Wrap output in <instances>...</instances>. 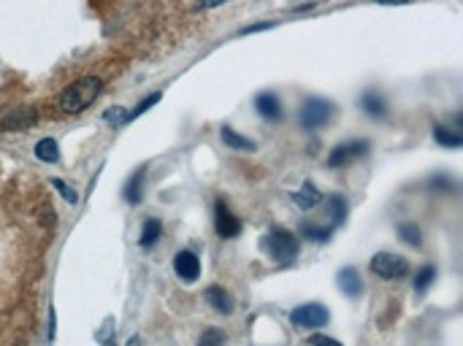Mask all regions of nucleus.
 Returning <instances> with one entry per match:
<instances>
[{"label": "nucleus", "instance_id": "1", "mask_svg": "<svg viewBox=\"0 0 463 346\" xmlns=\"http://www.w3.org/2000/svg\"><path fill=\"white\" fill-rule=\"evenodd\" d=\"M98 95H100V79L84 76V79L73 81V84L60 95V108L65 114H79V111H84L87 106H93Z\"/></svg>", "mask_w": 463, "mask_h": 346}, {"label": "nucleus", "instance_id": "2", "mask_svg": "<svg viewBox=\"0 0 463 346\" xmlns=\"http://www.w3.org/2000/svg\"><path fill=\"white\" fill-rule=\"evenodd\" d=\"M266 249L271 254V260H277L279 265H287V262H293L296 257H298V238L290 233V230H284V227H274L269 236H266Z\"/></svg>", "mask_w": 463, "mask_h": 346}, {"label": "nucleus", "instance_id": "3", "mask_svg": "<svg viewBox=\"0 0 463 346\" xmlns=\"http://www.w3.org/2000/svg\"><path fill=\"white\" fill-rule=\"evenodd\" d=\"M331 114H334V103H328L323 97H311V100H307L301 106L298 122H301L304 130H317V127H323L331 119Z\"/></svg>", "mask_w": 463, "mask_h": 346}, {"label": "nucleus", "instance_id": "4", "mask_svg": "<svg viewBox=\"0 0 463 346\" xmlns=\"http://www.w3.org/2000/svg\"><path fill=\"white\" fill-rule=\"evenodd\" d=\"M371 271L382 279H403L409 273V260L401 257V254H390V252H379L374 254L371 260Z\"/></svg>", "mask_w": 463, "mask_h": 346}, {"label": "nucleus", "instance_id": "5", "mask_svg": "<svg viewBox=\"0 0 463 346\" xmlns=\"http://www.w3.org/2000/svg\"><path fill=\"white\" fill-rule=\"evenodd\" d=\"M328 319H331V314H328V309L323 303H304V306H298V309L290 311V322L296 327H309V330L325 327Z\"/></svg>", "mask_w": 463, "mask_h": 346}, {"label": "nucleus", "instance_id": "6", "mask_svg": "<svg viewBox=\"0 0 463 346\" xmlns=\"http://www.w3.org/2000/svg\"><path fill=\"white\" fill-rule=\"evenodd\" d=\"M366 152H369V141H347V144H339V146L331 152L328 165H331V168H341V165H347V162H352V160H361Z\"/></svg>", "mask_w": 463, "mask_h": 346}, {"label": "nucleus", "instance_id": "7", "mask_svg": "<svg viewBox=\"0 0 463 346\" xmlns=\"http://www.w3.org/2000/svg\"><path fill=\"white\" fill-rule=\"evenodd\" d=\"M174 271H176V276L185 284L198 282V276H201V260H198V254L190 252V249H182V252L174 257Z\"/></svg>", "mask_w": 463, "mask_h": 346}, {"label": "nucleus", "instance_id": "8", "mask_svg": "<svg viewBox=\"0 0 463 346\" xmlns=\"http://www.w3.org/2000/svg\"><path fill=\"white\" fill-rule=\"evenodd\" d=\"M215 227H217V236L219 238H233L242 233V222L239 217H233V211L219 200L215 209Z\"/></svg>", "mask_w": 463, "mask_h": 346}, {"label": "nucleus", "instance_id": "9", "mask_svg": "<svg viewBox=\"0 0 463 346\" xmlns=\"http://www.w3.org/2000/svg\"><path fill=\"white\" fill-rule=\"evenodd\" d=\"M336 284L339 289L347 295V298H361L363 295V279L355 268H341L339 276H336Z\"/></svg>", "mask_w": 463, "mask_h": 346}, {"label": "nucleus", "instance_id": "10", "mask_svg": "<svg viewBox=\"0 0 463 346\" xmlns=\"http://www.w3.org/2000/svg\"><path fill=\"white\" fill-rule=\"evenodd\" d=\"M293 203L298 206V209H304V211H309V209H314V206H320V200H323V195H320V189L314 187L311 182H304V187L296 189L293 195Z\"/></svg>", "mask_w": 463, "mask_h": 346}, {"label": "nucleus", "instance_id": "11", "mask_svg": "<svg viewBox=\"0 0 463 346\" xmlns=\"http://www.w3.org/2000/svg\"><path fill=\"white\" fill-rule=\"evenodd\" d=\"M255 108H257V114L260 117H266V119H279L282 117V106H279V97L274 93H260L255 97Z\"/></svg>", "mask_w": 463, "mask_h": 346}, {"label": "nucleus", "instance_id": "12", "mask_svg": "<svg viewBox=\"0 0 463 346\" xmlns=\"http://www.w3.org/2000/svg\"><path fill=\"white\" fill-rule=\"evenodd\" d=\"M206 303H212V309L219 311V314H230L233 311V298L222 287H209L206 289Z\"/></svg>", "mask_w": 463, "mask_h": 346}, {"label": "nucleus", "instance_id": "13", "mask_svg": "<svg viewBox=\"0 0 463 346\" xmlns=\"http://www.w3.org/2000/svg\"><path fill=\"white\" fill-rule=\"evenodd\" d=\"M35 122V111L33 108H17L14 114H8L6 119H3V127L6 130H25V127H30Z\"/></svg>", "mask_w": 463, "mask_h": 346}, {"label": "nucleus", "instance_id": "14", "mask_svg": "<svg viewBox=\"0 0 463 346\" xmlns=\"http://www.w3.org/2000/svg\"><path fill=\"white\" fill-rule=\"evenodd\" d=\"M361 106L366 108V114H371V117H385V114H388V106H385L382 95H376L374 90L363 93V97H361Z\"/></svg>", "mask_w": 463, "mask_h": 346}, {"label": "nucleus", "instance_id": "15", "mask_svg": "<svg viewBox=\"0 0 463 346\" xmlns=\"http://www.w3.org/2000/svg\"><path fill=\"white\" fill-rule=\"evenodd\" d=\"M433 138H436V144L450 146V149H458V146L463 144V138L458 130H450V127H442V125L433 127Z\"/></svg>", "mask_w": 463, "mask_h": 346}, {"label": "nucleus", "instance_id": "16", "mask_svg": "<svg viewBox=\"0 0 463 346\" xmlns=\"http://www.w3.org/2000/svg\"><path fill=\"white\" fill-rule=\"evenodd\" d=\"M35 157L41 160V162H57V160H60L57 141H52V138H44V141H38V144H35Z\"/></svg>", "mask_w": 463, "mask_h": 346}, {"label": "nucleus", "instance_id": "17", "mask_svg": "<svg viewBox=\"0 0 463 346\" xmlns=\"http://www.w3.org/2000/svg\"><path fill=\"white\" fill-rule=\"evenodd\" d=\"M141 192H144V173L138 171V173H133L130 182L125 184V200H127V203H138V200H141Z\"/></svg>", "mask_w": 463, "mask_h": 346}, {"label": "nucleus", "instance_id": "18", "mask_svg": "<svg viewBox=\"0 0 463 346\" xmlns=\"http://www.w3.org/2000/svg\"><path fill=\"white\" fill-rule=\"evenodd\" d=\"M222 141L230 146V149H255V141H249L244 135H239L236 130H230V127H222Z\"/></svg>", "mask_w": 463, "mask_h": 346}, {"label": "nucleus", "instance_id": "19", "mask_svg": "<svg viewBox=\"0 0 463 346\" xmlns=\"http://www.w3.org/2000/svg\"><path fill=\"white\" fill-rule=\"evenodd\" d=\"M160 233H163V224L157 220H147L144 222V230H141V238H138V244L144 247V249H149L154 241L160 238Z\"/></svg>", "mask_w": 463, "mask_h": 346}, {"label": "nucleus", "instance_id": "20", "mask_svg": "<svg viewBox=\"0 0 463 346\" xmlns=\"http://www.w3.org/2000/svg\"><path fill=\"white\" fill-rule=\"evenodd\" d=\"M399 236H401L409 247H420V244H423V233H420V227H417V224H412V222H403V224H399Z\"/></svg>", "mask_w": 463, "mask_h": 346}, {"label": "nucleus", "instance_id": "21", "mask_svg": "<svg viewBox=\"0 0 463 346\" xmlns=\"http://www.w3.org/2000/svg\"><path fill=\"white\" fill-rule=\"evenodd\" d=\"M301 233L311 241H328L331 238V227H317V224H301Z\"/></svg>", "mask_w": 463, "mask_h": 346}, {"label": "nucleus", "instance_id": "22", "mask_svg": "<svg viewBox=\"0 0 463 346\" xmlns=\"http://www.w3.org/2000/svg\"><path fill=\"white\" fill-rule=\"evenodd\" d=\"M433 279H436V268H433V265H426V268L417 273V279H415V289H417V292H426V289L431 287Z\"/></svg>", "mask_w": 463, "mask_h": 346}, {"label": "nucleus", "instance_id": "23", "mask_svg": "<svg viewBox=\"0 0 463 346\" xmlns=\"http://www.w3.org/2000/svg\"><path fill=\"white\" fill-rule=\"evenodd\" d=\"M198 346H225V333L217 330V327L203 330V336L198 338Z\"/></svg>", "mask_w": 463, "mask_h": 346}, {"label": "nucleus", "instance_id": "24", "mask_svg": "<svg viewBox=\"0 0 463 346\" xmlns=\"http://www.w3.org/2000/svg\"><path fill=\"white\" fill-rule=\"evenodd\" d=\"M331 217H334V224H341L344 217H347V200L341 195H334L331 198Z\"/></svg>", "mask_w": 463, "mask_h": 346}, {"label": "nucleus", "instance_id": "25", "mask_svg": "<svg viewBox=\"0 0 463 346\" xmlns=\"http://www.w3.org/2000/svg\"><path fill=\"white\" fill-rule=\"evenodd\" d=\"M157 100H160V93H154V95H147V97H144V100H141V103H138V106H136V108H133V111H130V114H127V119H133V117H138V114H144V111H147V108H149V106H154V103H157Z\"/></svg>", "mask_w": 463, "mask_h": 346}, {"label": "nucleus", "instance_id": "26", "mask_svg": "<svg viewBox=\"0 0 463 346\" xmlns=\"http://www.w3.org/2000/svg\"><path fill=\"white\" fill-rule=\"evenodd\" d=\"M52 187L57 189V192H60V195L65 198V200H68V203H76V200H79V195H76V192H73L71 187H68L65 182H60V179H55V182H52Z\"/></svg>", "mask_w": 463, "mask_h": 346}, {"label": "nucleus", "instance_id": "27", "mask_svg": "<svg viewBox=\"0 0 463 346\" xmlns=\"http://www.w3.org/2000/svg\"><path fill=\"white\" fill-rule=\"evenodd\" d=\"M106 122H111V125L127 122V114H125L122 108H111V111H106Z\"/></svg>", "mask_w": 463, "mask_h": 346}, {"label": "nucleus", "instance_id": "28", "mask_svg": "<svg viewBox=\"0 0 463 346\" xmlns=\"http://www.w3.org/2000/svg\"><path fill=\"white\" fill-rule=\"evenodd\" d=\"M309 346H341V344L334 341V338H328V336H311V338H309Z\"/></svg>", "mask_w": 463, "mask_h": 346}, {"label": "nucleus", "instance_id": "29", "mask_svg": "<svg viewBox=\"0 0 463 346\" xmlns=\"http://www.w3.org/2000/svg\"><path fill=\"white\" fill-rule=\"evenodd\" d=\"M109 336H111V325H106V327H103V330L98 333V338H100L103 344H106V346H111V338H109Z\"/></svg>", "mask_w": 463, "mask_h": 346}, {"label": "nucleus", "instance_id": "30", "mask_svg": "<svg viewBox=\"0 0 463 346\" xmlns=\"http://www.w3.org/2000/svg\"><path fill=\"white\" fill-rule=\"evenodd\" d=\"M266 28H271V22H260V25H252V28H244V30H242V35H247V32L266 30Z\"/></svg>", "mask_w": 463, "mask_h": 346}, {"label": "nucleus", "instance_id": "31", "mask_svg": "<svg viewBox=\"0 0 463 346\" xmlns=\"http://www.w3.org/2000/svg\"><path fill=\"white\" fill-rule=\"evenodd\" d=\"M219 3H225V0H201V8H215Z\"/></svg>", "mask_w": 463, "mask_h": 346}, {"label": "nucleus", "instance_id": "32", "mask_svg": "<svg viewBox=\"0 0 463 346\" xmlns=\"http://www.w3.org/2000/svg\"><path fill=\"white\" fill-rule=\"evenodd\" d=\"M127 346H141V338H138V336H133V338L127 341Z\"/></svg>", "mask_w": 463, "mask_h": 346}, {"label": "nucleus", "instance_id": "33", "mask_svg": "<svg viewBox=\"0 0 463 346\" xmlns=\"http://www.w3.org/2000/svg\"><path fill=\"white\" fill-rule=\"evenodd\" d=\"M376 3H409V0H376Z\"/></svg>", "mask_w": 463, "mask_h": 346}]
</instances>
